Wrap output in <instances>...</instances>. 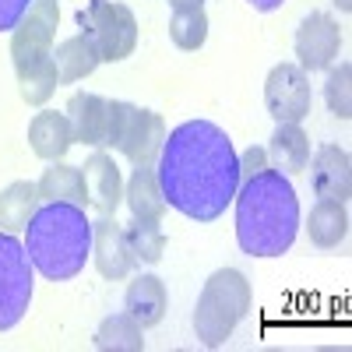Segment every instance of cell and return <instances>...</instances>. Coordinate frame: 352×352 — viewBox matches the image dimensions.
Instances as JSON below:
<instances>
[{"mask_svg":"<svg viewBox=\"0 0 352 352\" xmlns=\"http://www.w3.org/2000/svg\"><path fill=\"white\" fill-rule=\"evenodd\" d=\"M155 162L166 204L194 222H215L226 215L243 184L240 155L229 134L212 120H187L173 127Z\"/></svg>","mask_w":352,"mask_h":352,"instance_id":"6da1fadb","label":"cell"},{"mask_svg":"<svg viewBox=\"0 0 352 352\" xmlns=\"http://www.w3.org/2000/svg\"><path fill=\"white\" fill-rule=\"evenodd\" d=\"M236 243L247 257H282L300 232L296 187L282 169H261L240 184L236 197Z\"/></svg>","mask_w":352,"mask_h":352,"instance_id":"7a4b0ae2","label":"cell"},{"mask_svg":"<svg viewBox=\"0 0 352 352\" xmlns=\"http://www.w3.org/2000/svg\"><path fill=\"white\" fill-rule=\"evenodd\" d=\"M25 250L32 268L50 282H67L92 257V222L67 201H43L25 226Z\"/></svg>","mask_w":352,"mask_h":352,"instance_id":"3957f363","label":"cell"},{"mask_svg":"<svg viewBox=\"0 0 352 352\" xmlns=\"http://www.w3.org/2000/svg\"><path fill=\"white\" fill-rule=\"evenodd\" d=\"M250 282L240 268H219L204 282L194 307V335L204 349H219L250 310Z\"/></svg>","mask_w":352,"mask_h":352,"instance_id":"277c9868","label":"cell"},{"mask_svg":"<svg viewBox=\"0 0 352 352\" xmlns=\"http://www.w3.org/2000/svg\"><path fill=\"white\" fill-rule=\"evenodd\" d=\"M166 141V124L162 116L152 109H141L134 102H109V116H106V141L109 148H116L131 166H152L162 152Z\"/></svg>","mask_w":352,"mask_h":352,"instance_id":"5b68a950","label":"cell"},{"mask_svg":"<svg viewBox=\"0 0 352 352\" xmlns=\"http://www.w3.org/2000/svg\"><path fill=\"white\" fill-rule=\"evenodd\" d=\"M32 261L14 232L0 229V331H11L32 303Z\"/></svg>","mask_w":352,"mask_h":352,"instance_id":"8992f818","label":"cell"},{"mask_svg":"<svg viewBox=\"0 0 352 352\" xmlns=\"http://www.w3.org/2000/svg\"><path fill=\"white\" fill-rule=\"evenodd\" d=\"M81 25H88V32L99 46V56L109 64L127 60L138 46V18L120 0H92L88 14H81Z\"/></svg>","mask_w":352,"mask_h":352,"instance_id":"52a82bcc","label":"cell"},{"mask_svg":"<svg viewBox=\"0 0 352 352\" xmlns=\"http://www.w3.org/2000/svg\"><path fill=\"white\" fill-rule=\"evenodd\" d=\"M56 25H60V8H56V0H32V8L25 11V18L11 32V60H14L18 74L32 71L36 64H43V60L53 56Z\"/></svg>","mask_w":352,"mask_h":352,"instance_id":"ba28073f","label":"cell"},{"mask_svg":"<svg viewBox=\"0 0 352 352\" xmlns=\"http://www.w3.org/2000/svg\"><path fill=\"white\" fill-rule=\"evenodd\" d=\"M310 74L300 64H278L264 81V106L278 124H300L310 113Z\"/></svg>","mask_w":352,"mask_h":352,"instance_id":"9c48e42d","label":"cell"},{"mask_svg":"<svg viewBox=\"0 0 352 352\" xmlns=\"http://www.w3.org/2000/svg\"><path fill=\"white\" fill-rule=\"evenodd\" d=\"M342 50V28L331 14L324 11H314L303 18V25L296 28V56H300V67L307 74L314 71H324L335 64V56Z\"/></svg>","mask_w":352,"mask_h":352,"instance_id":"30bf717a","label":"cell"},{"mask_svg":"<svg viewBox=\"0 0 352 352\" xmlns=\"http://www.w3.org/2000/svg\"><path fill=\"white\" fill-rule=\"evenodd\" d=\"M92 261L102 278H127L134 272V254L127 247L124 226L116 222L113 215H102L99 222H92Z\"/></svg>","mask_w":352,"mask_h":352,"instance_id":"8fae6325","label":"cell"},{"mask_svg":"<svg viewBox=\"0 0 352 352\" xmlns=\"http://www.w3.org/2000/svg\"><path fill=\"white\" fill-rule=\"evenodd\" d=\"M310 166V184H314V194L324 197V201H349V190H352V162H349V152L338 148V144H324L317 148L314 162Z\"/></svg>","mask_w":352,"mask_h":352,"instance_id":"7c38bea8","label":"cell"},{"mask_svg":"<svg viewBox=\"0 0 352 352\" xmlns=\"http://www.w3.org/2000/svg\"><path fill=\"white\" fill-rule=\"evenodd\" d=\"M81 176H85L88 204L102 215H116V208H120V201H124V180H120L116 162L106 152H96L81 166Z\"/></svg>","mask_w":352,"mask_h":352,"instance_id":"4fadbf2b","label":"cell"},{"mask_svg":"<svg viewBox=\"0 0 352 352\" xmlns=\"http://www.w3.org/2000/svg\"><path fill=\"white\" fill-rule=\"evenodd\" d=\"M28 144H32V152L46 162H60L71 144H74V134H71V120L67 113H56V109H43L32 116V124H28Z\"/></svg>","mask_w":352,"mask_h":352,"instance_id":"5bb4252c","label":"cell"},{"mask_svg":"<svg viewBox=\"0 0 352 352\" xmlns=\"http://www.w3.org/2000/svg\"><path fill=\"white\" fill-rule=\"evenodd\" d=\"M106 116H109V99L96 96V92H78L67 102V120H71V134L81 144H99L106 141Z\"/></svg>","mask_w":352,"mask_h":352,"instance_id":"9a60e30c","label":"cell"},{"mask_svg":"<svg viewBox=\"0 0 352 352\" xmlns=\"http://www.w3.org/2000/svg\"><path fill=\"white\" fill-rule=\"evenodd\" d=\"M53 64H56V74H60V85H74L81 78H88L99 64H102V56H99V46L92 39V32H78L71 39H64L60 46L53 50Z\"/></svg>","mask_w":352,"mask_h":352,"instance_id":"2e32d148","label":"cell"},{"mask_svg":"<svg viewBox=\"0 0 352 352\" xmlns=\"http://www.w3.org/2000/svg\"><path fill=\"white\" fill-rule=\"evenodd\" d=\"M166 303H169V296H166V285H162L159 275H138L127 285V296H124L127 314L141 328H155L166 317Z\"/></svg>","mask_w":352,"mask_h":352,"instance_id":"e0dca14e","label":"cell"},{"mask_svg":"<svg viewBox=\"0 0 352 352\" xmlns=\"http://www.w3.org/2000/svg\"><path fill=\"white\" fill-rule=\"evenodd\" d=\"M36 190H39V201H67V204H78V208L88 204L85 176L78 166H67V162H50V169H43L39 176Z\"/></svg>","mask_w":352,"mask_h":352,"instance_id":"ac0fdd59","label":"cell"},{"mask_svg":"<svg viewBox=\"0 0 352 352\" xmlns=\"http://www.w3.org/2000/svg\"><path fill=\"white\" fill-rule=\"evenodd\" d=\"M124 201H127L134 219H162L166 197H162L159 176H155L152 166H134L131 180H127V190H124Z\"/></svg>","mask_w":352,"mask_h":352,"instance_id":"d6986e66","label":"cell"},{"mask_svg":"<svg viewBox=\"0 0 352 352\" xmlns=\"http://www.w3.org/2000/svg\"><path fill=\"white\" fill-rule=\"evenodd\" d=\"M264 152L275 162V169H282L285 176L303 173L307 162H310V138L303 134L300 124H278V131L272 134V144Z\"/></svg>","mask_w":352,"mask_h":352,"instance_id":"ffe728a7","label":"cell"},{"mask_svg":"<svg viewBox=\"0 0 352 352\" xmlns=\"http://www.w3.org/2000/svg\"><path fill=\"white\" fill-rule=\"evenodd\" d=\"M307 232H310V240L314 247L320 250H331L345 240V232H349V212H345V201H324L320 197L314 204V212L307 219Z\"/></svg>","mask_w":352,"mask_h":352,"instance_id":"44dd1931","label":"cell"},{"mask_svg":"<svg viewBox=\"0 0 352 352\" xmlns=\"http://www.w3.org/2000/svg\"><path fill=\"white\" fill-rule=\"evenodd\" d=\"M39 190L36 184H28V180H14L8 184L4 190H0V229L4 232H18L28 226V219L36 215L39 208Z\"/></svg>","mask_w":352,"mask_h":352,"instance_id":"7402d4cb","label":"cell"},{"mask_svg":"<svg viewBox=\"0 0 352 352\" xmlns=\"http://www.w3.org/2000/svg\"><path fill=\"white\" fill-rule=\"evenodd\" d=\"M144 328L131 314H113L106 317L96 331V349L102 352H144Z\"/></svg>","mask_w":352,"mask_h":352,"instance_id":"603a6c76","label":"cell"},{"mask_svg":"<svg viewBox=\"0 0 352 352\" xmlns=\"http://www.w3.org/2000/svg\"><path fill=\"white\" fill-rule=\"evenodd\" d=\"M127 247L134 254L138 264H159L166 254V232L159 226V219H131V226L124 229Z\"/></svg>","mask_w":352,"mask_h":352,"instance_id":"cb8c5ba5","label":"cell"},{"mask_svg":"<svg viewBox=\"0 0 352 352\" xmlns=\"http://www.w3.org/2000/svg\"><path fill=\"white\" fill-rule=\"evenodd\" d=\"M169 39L180 46V50H201L204 39H208V14L204 8H184V11H173L169 18Z\"/></svg>","mask_w":352,"mask_h":352,"instance_id":"d4e9b609","label":"cell"},{"mask_svg":"<svg viewBox=\"0 0 352 352\" xmlns=\"http://www.w3.org/2000/svg\"><path fill=\"white\" fill-rule=\"evenodd\" d=\"M56 85H60V74H56V64H53V56L43 64H36L32 71H25L18 74V92L28 106H43L53 92H56Z\"/></svg>","mask_w":352,"mask_h":352,"instance_id":"484cf974","label":"cell"},{"mask_svg":"<svg viewBox=\"0 0 352 352\" xmlns=\"http://www.w3.org/2000/svg\"><path fill=\"white\" fill-rule=\"evenodd\" d=\"M352 67L349 64H338V71H331L328 85H324V99H328V109L338 116V120H349L352 116Z\"/></svg>","mask_w":352,"mask_h":352,"instance_id":"4316f807","label":"cell"},{"mask_svg":"<svg viewBox=\"0 0 352 352\" xmlns=\"http://www.w3.org/2000/svg\"><path fill=\"white\" fill-rule=\"evenodd\" d=\"M32 0H0V32H14Z\"/></svg>","mask_w":352,"mask_h":352,"instance_id":"83f0119b","label":"cell"},{"mask_svg":"<svg viewBox=\"0 0 352 352\" xmlns=\"http://www.w3.org/2000/svg\"><path fill=\"white\" fill-rule=\"evenodd\" d=\"M261 169H268V152L264 148H247L243 155H240V180H250L254 173H261Z\"/></svg>","mask_w":352,"mask_h":352,"instance_id":"f1b7e54d","label":"cell"},{"mask_svg":"<svg viewBox=\"0 0 352 352\" xmlns=\"http://www.w3.org/2000/svg\"><path fill=\"white\" fill-rule=\"evenodd\" d=\"M247 4H250L254 11H275V8L285 4V0H247Z\"/></svg>","mask_w":352,"mask_h":352,"instance_id":"f546056e","label":"cell"},{"mask_svg":"<svg viewBox=\"0 0 352 352\" xmlns=\"http://www.w3.org/2000/svg\"><path fill=\"white\" fill-rule=\"evenodd\" d=\"M173 11H184V8H204V0H169Z\"/></svg>","mask_w":352,"mask_h":352,"instance_id":"4dcf8cb0","label":"cell"},{"mask_svg":"<svg viewBox=\"0 0 352 352\" xmlns=\"http://www.w3.org/2000/svg\"><path fill=\"white\" fill-rule=\"evenodd\" d=\"M335 4H338L342 11H352V0H335Z\"/></svg>","mask_w":352,"mask_h":352,"instance_id":"1f68e13d","label":"cell"}]
</instances>
